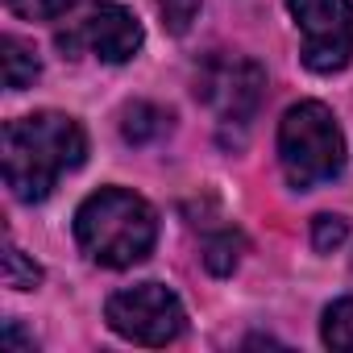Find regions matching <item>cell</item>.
<instances>
[{"mask_svg":"<svg viewBox=\"0 0 353 353\" xmlns=\"http://www.w3.org/2000/svg\"><path fill=\"white\" fill-rule=\"evenodd\" d=\"M5 5H9V13H17L26 21H59L71 0H5Z\"/></svg>","mask_w":353,"mask_h":353,"instance_id":"9a60e30c","label":"cell"},{"mask_svg":"<svg viewBox=\"0 0 353 353\" xmlns=\"http://www.w3.org/2000/svg\"><path fill=\"white\" fill-rule=\"evenodd\" d=\"M59 21L63 26H59L54 42L63 54H96L100 63H112V67L129 63L145 42L141 21L129 9L112 5V0H88L71 17L63 13Z\"/></svg>","mask_w":353,"mask_h":353,"instance_id":"277c9868","label":"cell"},{"mask_svg":"<svg viewBox=\"0 0 353 353\" xmlns=\"http://www.w3.org/2000/svg\"><path fill=\"white\" fill-rule=\"evenodd\" d=\"M83 158H88V133L67 112L17 117L0 133L5 188L21 204H42L67 170L83 166Z\"/></svg>","mask_w":353,"mask_h":353,"instance_id":"6da1fadb","label":"cell"},{"mask_svg":"<svg viewBox=\"0 0 353 353\" xmlns=\"http://www.w3.org/2000/svg\"><path fill=\"white\" fill-rule=\"evenodd\" d=\"M42 283V266L34 258H26V250H17V241H5V287L13 291H34Z\"/></svg>","mask_w":353,"mask_h":353,"instance_id":"7c38bea8","label":"cell"},{"mask_svg":"<svg viewBox=\"0 0 353 353\" xmlns=\"http://www.w3.org/2000/svg\"><path fill=\"white\" fill-rule=\"evenodd\" d=\"M154 9L170 34H188L192 21L200 17V0H154Z\"/></svg>","mask_w":353,"mask_h":353,"instance_id":"4fadbf2b","label":"cell"},{"mask_svg":"<svg viewBox=\"0 0 353 353\" xmlns=\"http://www.w3.org/2000/svg\"><path fill=\"white\" fill-rule=\"evenodd\" d=\"M75 241L96 266L129 270L150 258L158 241V216L141 196L125 188H100L75 212Z\"/></svg>","mask_w":353,"mask_h":353,"instance_id":"7a4b0ae2","label":"cell"},{"mask_svg":"<svg viewBox=\"0 0 353 353\" xmlns=\"http://www.w3.org/2000/svg\"><path fill=\"white\" fill-rule=\"evenodd\" d=\"M0 63H5V88H9V92H26V88L42 75L38 50H34L30 42H21L17 34H5V38H0Z\"/></svg>","mask_w":353,"mask_h":353,"instance_id":"ba28073f","label":"cell"},{"mask_svg":"<svg viewBox=\"0 0 353 353\" xmlns=\"http://www.w3.org/2000/svg\"><path fill=\"white\" fill-rule=\"evenodd\" d=\"M279 162L287 183L307 192L336 179L345 166V133L320 100L291 104L279 121Z\"/></svg>","mask_w":353,"mask_h":353,"instance_id":"3957f363","label":"cell"},{"mask_svg":"<svg viewBox=\"0 0 353 353\" xmlns=\"http://www.w3.org/2000/svg\"><path fill=\"white\" fill-rule=\"evenodd\" d=\"M345 237H349V221H345V216L324 212V216H316V221H312V245H316L320 254H332Z\"/></svg>","mask_w":353,"mask_h":353,"instance_id":"5bb4252c","label":"cell"},{"mask_svg":"<svg viewBox=\"0 0 353 353\" xmlns=\"http://www.w3.org/2000/svg\"><path fill=\"white\" fill-rule=\"evenodd\" d=\"M166 125H170V117L158 104H150V100H133L121 112V133H125L129 145H150L154 137L166 133Z\"/></svg>","mask_w":353,"mask_h":353,"instance_id":"9c48e42d","label":"cell"},{"mask_svg":"<svg viewBox=\"0 0 353 353\" xmlns=\"http://www.w3.org/2000/svg\"><path fill=\"white\" fill-rule=\"evenodd\" d=\"M320 341L328 349H341V353H353V295L336 299L324 307V320H320Z\"/></svg>","mask_w":353,"mask_h":353,"instance_id":"30bf717a","label":"cell"},{"mask_svg":"<svg viewBox=\"0 0 353 353\" xmlns=\"http://www.w3.org/2000/svg\"><path fill=\"white\" fill-rule=\"evenodd\" d=\"M241 250H245V241H241V233H233V229H225V233H216V237H208V245H204V266L212 270V274H233L237 270V262H241Z\"/></svg>","mask_w":353,"mask_h":353,"instance_id":"8fae6325","label":"cell"},{"mask_svg":"<svg viewBox=\"0 0 353 353\" xmlns=\"http://www.w3.org/2000/svg\"><path fill=\"white\" fill-rule=\"evenodd\" d=\"M295 30L303 38V67L336 75L353 59V0H287Z\"/></svg>","mask_w":353,"mask_h":353,"instance_id":"52a82bcc","label":"cell"},{"mask_svg":"<svg viewBox=\"0 0 353 353\" xmlns=\"http://www.w3.org/2000/svg\"><path fill=\"white\" fill-rule=\"evenodd\" d=\"M104 320L117 336L133 341V345H170L179 341L188 328V312L170 287L162 283H137V287H121L117 295H108L104 303Z\"/></svg>","mask_w":353,"mask_h":353,"instance_id":"5b68a950","label":"cell"},{"mask_svg":"<svg viewBox=\"0 0 353 353\" xmlns=\"http://www.w3.org/2000/svg\"><path fill=\"white\" fill-rule=\"evenodd\" d=\"M266 96V71L245 54H208L196 71V100L212 108L221 125L245 129Z\"/></svg>","mask_w":353,"mask_h":353,"instance_id":"8992f818","label":"cell"}]
</instances>
